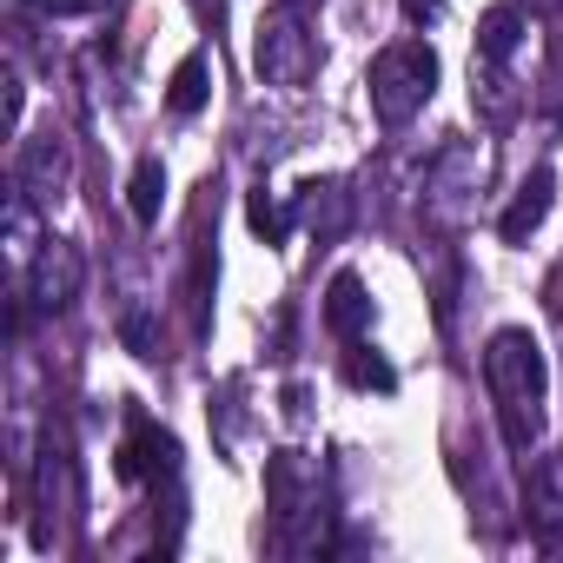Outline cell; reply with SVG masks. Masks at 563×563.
Instances as JSON below:
<instances>
[{"label": "cell", "mask_w": 563, "mask_h": 563, "mask_svg": "<svg viewBox=\"0 0 563 563\" xmlns=\"http://www.w3.org/2000/svg\"><path fill=\"white\" fill-rule=\"evenodd\" d=\"M484 385H490V405H497L504 444H510V451H530V444L543 438L550 365H543V345H537L523 325L490 332V345H484Z\"/></svg>", "instance_id": "1"}, {"label": "cell", "mask_w": 563, "mask_h": 563, "mask_svg": "<svg viewBox=\"0 0 563 563\" xmlns=\"http://www.w3.org/2000/svg\"><path fill=\"white\" fill-rule=\"evenodd\" d=\"M265 510L278 523V550L312 556L325 550V504H319V464L306 451H272L265 457Z\"/></svg>", "instance_id": "2"}, {"label": "cell", "mask_w": 563, "mask_h": 563, "mask_svg": "<svg viewBox=\"0 0 563 563\" xmlns=\"http://www.w3.org/2000/svg\"><path fill=\"white\" fill-rule=\"evenodd\" d=\"M365 93H372V113H378L385 126L418 120V113L431 107V93H438V54H431V41H391V47L372 60Z\"/></svg>", "instance_id": "3"}, {"label": "cell", "mask_w": 563, "mask_h": 563, "mask_svg": "<svg viewBox=\"0 0 563 563\" xmlns=\"http://www.w3.org/2000/svg\"><path fill=\"white\" fill-rule=\"evenodd\" d=\"M477 192H484V146L477 140H444L424 166V192L418 212L438 232H464L477 219Z\"/></svg>", "instance_id": "4"}, {"label": "cell", "mask_w": 563, "mask_h": 563, "mask_svg": "<svg viewBox=\"0 0 563 563\" xmlns=\"http://www.w3.org/2000/svg\"><path fill=\"white\" fill-rule=\"evenodd\" d=\"M252 74L265 80V87H278V93H299V87H312V74H319V41H312V27H306V14L292 8H265L258 14V27H252Z\"/></svg>", "instance_id": "5"}, {"label": "cell", "mask_w": 563, "mask_h": 563, "mask_svg": "<svg viewBox=\"0 0 563 563\" xmlns=\"http://www.w3.org/2000/svg\"><path fill=\"white\" fill-rule=\"evenodd\" d=\"M74 504H80V490H74V451H67L60 431H47L41 464H34V543L41 550H54L67 537V510Z\"/></svg>", "instance_id": "6"}, {"label": "cell", "mask_w": 563, "mask_h": 563, "mask_svg": "<svg viewBox=\"0 0 563 563\" xmlns=\"http://www.w3.org/2000/svg\"><path fill=\"white\" fill-rule=\"evenodd\" d=\"M80 286H87V252L74 239H54L47 232L41 252H34V265H27V299L41 312H67L80 299Z\"/></svg>", "instance_id": "7"}, {"label": "cell", "mask_w": 563, "mask_h": 563, "mask_svg": "<svg viewBox=\"0 0 563 563\" xmlns=\"http://www.w3.org/2000/svg\"><path fill=\"white\" fill-rule=\"evenodd\" d=\"M14 186H27L41 206L67 199V186H74V140H67L60 126H41V133L21 146V159H14Z\"/></svg>", "instance_id": "8"}, {"label": "cell", "mask_w": 563, "mask_h": 563, "mask_svg": "<svg viewBox=\"0 0 563 563\" xmlns=\"http://www.w3.org/2000/svg\"><path fill=\"white\" fill-rule=\"evenodd\" d=\"M173 471H179V438L140 418L133 438L120 444V477H126V484H159V477H173Z\"/></svg>", "instance_id": "9"}, {"label": "cell", "mask_w": 563, "mask_h": 563, "mask_svg": "<svg viewBox=\"0 0 563 563\" xmlns=\"http://www.w3.org/2000/svg\"><path fill=\"white\" fill-rule=\"evenodd\" d=\"M292 219H299L306 232H319V239H339V232L352 225V192H345V179H306V186L292 192Z\"/></svg>", "instance_id": "10"}, {"label": "cell", "mask_w": 563, "mask_h": 563, "mask_svg": "<svg viewBox=\"0 0 563 563\" xmlns=\"http://www.w3.org/2000/svg\"><path fill=\"white\" fill-rule=\"evenodd\" d=\"M550 192H556V179H550V166H537L523 186H517V199L504 206V219H497V239L504 245H523L543 219H550Z\"/></svg>", "instance_id": "11"}, {"label": "cell", "mask_w": 563, "mask_h": 563, "mask_svg": "<svg viewBox=\"0 0 563 563\" xmlns=\"http://www.w3.org/2000/svg\"><path fill=\"white\" fill-rule=\"evenodd\" d=\"M365 325H372V299H365V278L358 272H339L332 286H325V332L332 339H365Z\"/></svg>", "instance_id": "12"}, {"label": "cell", "mask_w": 563, "mask_h": 563, "mask_svg": "<svg viewBox=\"0 0 563 563\" xmlns=\"http://www.w3.org/2000/svg\"><path fill=\"white\" fill-rule=\"evenodd\" d=\"M530 510H537V543H563V451L556 457H537L530 471Z\"/></svg>", "instance_id": "13"}, {"label": "cell", "mask_w": 563, "mask_h": 563, "mask_svg": "<svg viewBox=\"0 0 563 563\" xmlns=\"http://www.w3.org/2000/svg\"><path fill=\"white\" fill-rule=\"evenodd\" d=\"M471 107L490 120V126H504V120H517V107H523V93H517V80H510V67H497V60H477L471 67Z\"/></svg>", "instance_id": "14"}, {"label": "cell", "mask_w": 563, "mask_h": 563, "mask_svg": "<svg viewBox=\"0 0 563 563\" xmlns=\"http://www.w3.org/2000/svg\"><path fill=\"white\" fill-rule=\"evenodd\" d=\"M517 47H523V8L510 0V8H490V14L477 21V60L510 67V60H517Z\"/></svg>", "instance_id": "15"}, {"label": "cell", "mask_w": 563, "mask_h": 563, "mask_svg": "<svg viewBox=\"0 0 563 563\" xmlns=\"http://www.w3.org/2000/svg\"><path fill=\"white\" fill-rule=\"evenodd\" d=\"M206 93H212V60H206V54H186V60L173 67V80H166V107L186 120V113L206 107Z\"/></svg>", "instance_id": "16"}, {"label": "cell", "mask_w": 563, "mask_h": 563, "mask_svg": "<svg viewBox=\"0 0 563 563\" xmlns=\"http://www.w3.org/2000/svg\"><path fill=\"white\" fill-rule=\"evenodd\" d=\"M159 206H166V166L146 153V159L133 166V179H126V212H133L140 225H159Z\"/></svg>", "instance_id": "17"}, {"label": "cell", "mask_w": 563, "mask_h": 563, "mask_svg": "<svg viewBox=\"0 0 563 563\" xmlns=\"http://www.w3.org/2000/svg\"><path fill=\"white\" fill-rule=\"evenodd\" d=\"M41 199L27 192V186H14V199H8V252L21 258V265H34V252H41Z\"/></svg>", "instance_id": "18"}, {"label": "cell", "mask_w": 563, "mask_h": 563, "mask_svg": "<svg viewBox=\"0 0 563 563\" xmlns=\"http://www.w3.org/2000/svg\"><path fill=\"white\" fill-rule=\"evenodd\" d=\"M345 385H358V391H391V385H398V372H391L372 345H358V339H352V352H345Z\"/></svg>", "instance_id": "19"}, {"label": "cell", "mask_w": 563, "mask_h": 563, "mask_svg": "<svg viewBox=\"0 0 563 563\" xmlns=\"http://www.w3.org/2000/svg\"><path fill=\"white\" fill-rule=\"evenodd\" d=\"M245 219H252V232H258L265 245H278V239H286V232H292V206H278V199H272L265 186L252 192V206H245Z\"/></svg>", "instance_id": "20"}, {"label": "cell", "mask_w": 563, "mask_h": 563, "mask_svg": "<svg viewBox=\"0 0 563 563\" xmlns=\"http://www.w3.org/2000/svg\"><path fill=\"white\" fill-rule=\"evenodd\" d=\"M8 133H21V113H27V80H21V67H8Z\"/></svg>", "instance_id": "21"}, {"label": "cell", "mask_w": 563, "mask_h": 563, "mask_svg": "<svg viewBox=\"0 0 563 563\" xmlns=\"http://www.w3.org/2000/svg\"><path fill=\"white\" fill-rule=\"evenodd\" d=\"M120 339H126L140 358H153V325H146V312H126V319H120Z\"/></svg>", "instance_id": "22"}, {"label": "cell", "mask_w": 563, "mask_h": 563, "mask_svg": "<svg viewBox=\"0 0 563 563\" xmlns=\"http://www.w3.org/2000/svg\"><path fill=\"white\" fill-rule=\"evenodd\" d=\"M47 14H107V8H120V0H41Z\"/></svg>", "instance_id": "23"}, {"label": "cell", "mask_w": 563, "mask_h": 563, "mask_svg": "<svg viewBox=\"0 0 563 563\" xmlns=\"http://www.w3.org/2000/svg\"><path fill=\"white\" fill-rule=\"evenodd\" d=\"M398 8H405V21H411V27H424V21H438V14H444V0H398Z\"/></svg>", "instance_id": "24"}, {"label": "cell", "mask_w": 563, "mask_h": 563, "mask_svg": "<svg viewBox=\"0 0 563 563\" xmlns=\"http://www.w3.org/2000/svg\"><path fill=\"white\" fill-rule=\"evenodd\" d=\"M517 8H523L530 21H556V14H563V0H517Z\"/></svg>", "instance_id": "25"}, {"label": "cell", "mask_w": 563, "mask_h": 563, "mask_svg": "<svg viewBox=\"0 0 563 563\" xmlns=\"http://www.w3.org/2000/svg\"><path fill=\"white\" fill-rule=\"evenodd\" d=\"M292 8H299V0H292Z\"/></svg>", "instance_id": "26"}]
</instances>
